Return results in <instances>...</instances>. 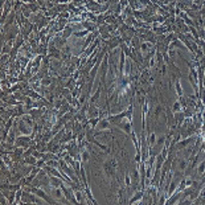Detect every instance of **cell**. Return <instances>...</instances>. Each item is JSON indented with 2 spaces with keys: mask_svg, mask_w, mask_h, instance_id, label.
Returning a JSON list of instances; mask_svg holds the SVG:
<instances>
[{
  "mask_svg": "<svg viewBox=\"0 0 205 205\" xmlns=\"http://www.w3.org/2000/svg\"><path fill=\"white\" fill-rule=\"evenodd\" d=\"M25 191H29V192H32V193H34L36 196H38V197H41L42 200H45V202H48V204H57V201H56L49 193H45V192L40 188H27Z\"/></svg>",
  "mask_w": 205,
  "mask_h": 205,
  "instance_id": "cell-1",
  "label": "cell"
},
{
  "mask_svg": "<svg viewBox=\"0 0 205 205\" xmlns=\"http://www.w3.org/2000/svg\"><path fill=\"white\" fill-rule=\"evenodd\" d=\"M60 165H61V169H62V171L65 172V173L68 175L69 177L72 179L74 183H77L78 185L81 184V183H79V180H78V177H77V173H75V171H73V169H72V165H68L65 160H61V161H60Z\"/></svg>",
  "mask_w": 205,
  "mask_h": 205,
  "instance_id": "cell-2",
  "label": "cell"
},
{
  "mask_svg": "<svg viewBox=\"0 0 205 205\" xmlns=\"http://www.w3.org/2000/svg\"><path fill=\"white\" fill-rule=\"evenodd\" d=\"M111 127V123L109 122V119H101L98 122V124H97V128H98V131H103V130H107V128H110Z\"/></svg>",
  "mask_w": 205,
  "mask_h": 205,
  "instance_id": "cell-3",
  "label": "cell"
},
{
  "mask_svg": "<svg viewBox=\"0 0 205 205\" xmlns=\"http://www.w3.org/2000/svg\"><path fill=\"white\" fill-rule=\"evenodd\" d=\"M193 139H195V138L191 136V138H188V139H185V140H180V142H177V143L175 144V146H176V150H183V148H185Z\"/></svg>",
  "mask_w": 205,
  "mask_h": 205,
  "instance_id": "cell-4",
  "label": "cell"
},
{
  "mask_svg": "<svg viewBox=\"0 0 205 205\" xmlns=\"http://www.w3.org/2000/svg\"><path fill=\"white\" fill-rule=\"evenodd\" d=\"M19 130H20L23 134H25V135H29V134H31L29 124H28V123H25L24 120H21V122L19 123Z\"/></svg>",
  "mask_w": 205,
  "mask_h": 205,
  "instance_id": "cell-5",
  "label": "cell"
},
{
  "mask_svg": "<svg viewBox=\"0 0 205 205\" xmlns=\"http://www.w3.org/2000/svg\"><path fill=\"white\" fill-rule=\"evenodd\" d=\"M143 195H144L143 189H142V191H139V192H138V193H135V195H134L132 197L130 198V204H134V202H136L138 200H140V198L143 197Z\"/></svg>",
  "mask_w": 205,
  "mask_h": 205,
  "instance_id": "cell-6",
  "label": "cell"
},
{
  "mask_svg": "<svg viewBox=\"0 0 205 205\" xmlns=\"http://www.w3.org/2000/svg\"><path fill=\"white\" fill-rule=\"evenodd\" d=\"M181 197H183V193H181V192H179V191H176V195L171 196V197L168 198L167 204H173V202H176V200H179V198H181Z\"/></svg>",
  "mask_w": 205,
  "mask_h": 205,
  "instance_id": "cell-7",
  "label": "cell"
},
{
  "mask_svg": "<svg viewBox=\"0 0 205 205\" xmlns=\"http://www.w3.org/2000/svg\"><path fill=\"white\" fill-rule=\"evenodd\" d=\"M81 159L83 163H86V161L89 160V150H82L81 151Z\"/></svg>",
  "mask_w": 205,
  "mask_h": 205,
  "instance_id": "cell-8",
  "label": "cell"
},
{
  "mask_svg": "<svg viewBox=\"0 0 205 205\" xmlns=\"http://www.w3.org/2000/svg\"><path fill=\"white\" fill-rule=\"evenodd\" d=\"M1 188L3 189H12V191H19V189H20V184H16V185H3V187H1Z\"/></svg>",
  "mask_w": 205,
  "mask_h": 205,
  "instance_id": "cell-9",
  "label": "cell"
},
{
  "mask_svg": "<svg viewBox=\"0 0 205 205\" xmlns=\"http://www.w3.org/2000/svg\"><path fill=\"white\" fill-rule=\"evenodd\" d=\"M187 165H188V160L179 161V169H180V171H184L185 168H187Z\"/></svg>",
  "mask_w": 205,
  "mask_h": 205,
  "instance_id": "cell-10",
  "label": "cell"
},
{
  "mask_svg": "<svg viewBox=\"0 0 205 205\" xmlns=\"http://www.w3.org/2000/svg\"><path fill=\"white\" fill-rule=\"evenodd\" d=\"M176 91H177V95H179V98L180 97H183V89H181V85H180V82H176Z\"/></svg>",
  "mask_w": 205,
  "mask_h": 205,
  "instance_id": "cell-11",
  "label": "cell"
},
{
  "mask_svg": "<svg viewBox=\"0 0 205 205\" xmlns=\"http://www.w3.org/2000/svg\"><path fill=\"white\" fill-rule=\"evenodd\" d=\"M204 168H205V161H202V163L200 164V167L197 168V173H198V175H202V173H204V171H205Z\"/></svg>",
  "mask_w": 205,
  "mask_h": 205,
  "instance_id": "cell-12",
  "label": "cell"
},
{
  "mask_svg": "<svg viewBox=\"0 0 205 205\" xmlns=\"http://www.w3.org/2000/svg\"><path fill=\"white\" fill-rule=\"evenodd\" d=\"M123 65H124V54L120 53V74L123 73Z\"/></svg>",
  "mask_w": 205,
  "mask_h": 205,
  "instance_id": "cell-13",
  "label": "cell"
},
{
  "mask_svg": "<svg viewBox=\"0 0 205 205\" xmlns=\"http://www.w3.org/2000/svg\"><path fill=\"white\" fill-rule=\"evenodd\" d=\"M25 163L27 164H34V165H36L37 161H36V159H33V157H27V159H25Z\"/></svg>",
  "mask_w": 205,
  "mask_h": 205,
  "instance_id": "cell-14",
  "label": "cell"
},
{
  "mask_svg": "<svg viewBox=\"0 0 205 205\" xmlns=\"http://www.w3.org/2000/svg\"><path fill=\"white\" fill-rule=\"evenodd\" d=\"M180 102H175V105H173V111L175 113H177V111H180Z\"/></svg>",
  "mask_w": 205,
  "mask_h": 205,
  "instance_id": "cell-15",
  "label": "cell"
},
{
  "mask_svg": "<svg viewBox=\"0 0 205 205\" xmlns=\"http://www.w3.org/2000/svg\"><path fill=\"white\" fill-rule=\"evenodd\" d=\"M99 93H101V86H99L98 87V90H97V94L94 97H93L91 98V102H94V101H95V99H98V97H99Z\"/></svg>",
  "mask_w": 205,
  "mask_h": 205,
  "instance_id": "cell-16",
  "label": "cell"
},
{
  "mask_svg": "<svg viewBox=\"0 0 205 205\" xmlns=\"http://www.w3.org/2000/svg\"><path fill=\"white\" fill-rule=\"evenodd\" d=\"M46 164H48V165H50V167H56V168L58 167V163H57V161H48Z\"/></svg>",
  "mask_w": 205,
  "mask_h": 205,
  "instance_id": "cell-17",
  "label": "cell"
},
{
  "mask_svg": "<svg viewBox=\"0 0 205 205\" xmlns=\"http://www.w3.org/2000/svg\"><path fill=\"white\" fill-rule=\"evenodd\" d=\"M126 184L130 187V184H131V181H130V176H128V173H126Z\"/></svg>",
  "mask_w": 205,
  "mask_h": 205,
  "instance_id": "cell-18",
  "label": "cell"
}]
</instances>
